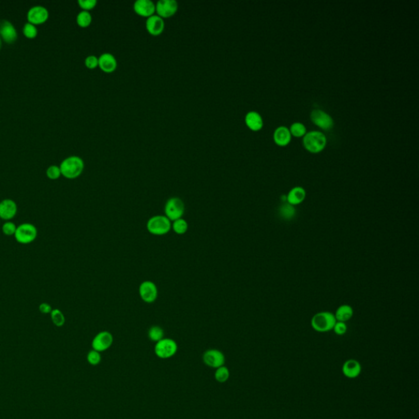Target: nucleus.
<instances>
[{"label": "nucleus", "instance_id": "obj_2", "mask_svg": "<svg viewBox=\"0 0 419 419\" xmlns=\"http://www.w3.org/2000/svg\"><path fill=\"white\" fill-rule=\"evenodd\" d=\"M336 323V318L332 313L324 311L313 316L311 327L318 332H327L333 329Z\"/></svg>", "mask_w": 419, "mask_h": 419}, {"label": "nucleus", "instance_id": "obj_4", "mask_svg": "<svg viewBox=\"0 0 419 419\" xmlns=\"http://www.w3.org/2000/svg\"><path fill=\"white\" fill-rule=\"evenodd\" d=\"M171 222L165 215L152 216L147 221V230L154 236H164L171 230Z\"/></svg>", "mask_w": 419, "mask_h": 419}, {"label": "nucleus", "instance_id": "obj_33", "mask_svg": "<svg viewBox=\"0 0 419 419\" xmlns=\"http://www.w3.org/2000/svg\"><path fill=\"white\" fill-rule=\"evenodd\" d=\"M101 360H102V355L98 351L92 350L87 355V361L90 365L96 366V365H99Z\"/></svg>", "mask_w": 419, "mask_h": 419}, {"label": "nucleus", "instance_id": "obj_29", "mask_svg": "<svg viewBox=\"0 0 419 419\" xmlns=\"http://www.w3.org/2000/svg\"><path fill=\"white\" fill-rule=\"evenodd\" d=\"M230 376V372L227 367L221 366V367L216 369V372H215V378L216 381L220 383H225L229 380Z\"/></svg>", "mask_w": 419, "mask_h": 419}, {"label": "nucleus", "instance_id": "obj_34", "mask_svg": "<svg viewBox=\"0 0 419 419\" xmlns=\"http://www.w3.org/2000/svg\"><path fill=\"white\" fill-rule=\"evenodd\" d=\"M46 175H47V178L50 179V180H56L57 179H59L60 176H62V173H61V170H60L59 166H56V165H52V166H50L47 169Z\"/></svg>", "mask_w": 419, "mask_h": 419}, {"label": "nucleus", "instance_id": "obj_5", "mask_svg": "<svg viewBox=\"0 0 419 419\" xmlns=\"http://www.w3.org/2000/svg\"><path fill=\"white\" fill-rule=\"evenodd\" d=\"M164 212L165 216L171 222L176 221L178 219L183 218L185 212V202L180 197H171L165 204Z\"/></svg>", "mask_w": 419, "mask_h": 419}, {"label": "nucleus", "instance_id": "obj_13", "mask_svg": "<svg viewBox=\"0 0 419 419\" xmlns=\"http://www.w3.org/2000/svg\"><path fill=\"white\" fill-rule=\"evenodd\" d=\"M17 205L12 199H3L0 201V219L10 221L17 216Z\"/></svg>", "mask_w": 419, "mask_h": 419}, {"label": "nucleus", "instance_id": "obj_3", "mask_svg": "<svg viewBox=\"0 0 419 419\" xmlns=\"http://www.w3.org/2000/svg\"><path fill=\"white\" fill-rule=\"evenodd\" d=\"M327 143V139L322 132L310 131L303 138V145L308 152L319 153L325 149Z\"/></svg>", "mask_w": 419, "mask_h": 419}, {"label": "nucleus", "instance_id": "obj_22", "mask_svg": "<svg viewBox=\"0 0 419 419\" xmlns=\"http://www.w3.org/2000/svg\"><path fill=\"white\" fill-rule=\"evenodd\" d=\"M306 191L303 187H295L291 189L287 196V202L291 206H297L302 203L306 198Z\"/></svg>", "mask_w": 419, "mask_h": 419}, {"label": "nucleus", "instance_id": "obj_9", "mask_svg": "<svg viewBox=\"0 0 419 419\" xmlns=\"http://www.w3.org/2000/svg\"><path fill=\"white\" fill-rule=\"evenodd\" d=\"M202 360L206 366L216 370L225 365V356L220 350L210 349L204 352Z\"/></svg>", "mask_w": 419, "mask_h": 419}, {"label": "nucleus", "instance_id": "obj_32", "mask_svg": "<svg viewBox=\"0 0 419 419\" xmlns=\"http://www.w3.org/2000/svg\"><path fill=\"white\" fill-rule=\"evenodd\" d=\"M17 226L12 221H5L2 226V232L3 234L8 237L14 236L15 233L17 231Z\"/></svg>", "mask_w": 419, "mask_h": 419}, {"label": "nucleus", "instance_id": "obj_10", "mask_svg": "<svg viewBox=\"0 0 419 419\" xmlns=\"http://www.w3.org/2000/svg\"><path fill=\"white\" fill-rule=\"evenodd\" d=\"M113 341V336L110 331H100L93 339V350L98 351L100 353L106 351L112 346Z\"/></svg>", "mask_w": 419, "mask_h": 419}, {"label": "nucleus", "instance_id": "obj_37", "mask_svg": "<svg viewBox=\"0 0 419 419\" xmlns=\"http://www.w3.org/2000/svg\"><path fill=\"white\" fill-rule=\"evenodd\" d=\"M332 330H334L336 335L342 336L347 331V326H346V323L337 322L336 321V325L334 326L333 329Z\"/></svg>", "mask_w": 419, "mask_h": 419}, {"label": "nucleus", "instance_id": "obj_8", "mask_svg": "<svg viewBox=\"0 0 419 419\" xmlns=\"http://www.w3.org/2000/svg\"><path fill=\"white\" fill-rule=\"evenodd\" d=\"M140 298L145 303H153L158 297V288L152 281H143L139 287Z\"/></svg>", "mask_w": 419, "mask_h": 419}, {"label": "nucleus", "instance_id": "obj_20", "mask_svg": "<svg viewBox=\"0 0 419 419\" xmlns=\"http://www.w3.org/2000/svg\"><path fill=\"white\" fill-rule=\"evenodd\" d=\"M291 135L288 128L285 126H280L275 130L274 133V140L275 143L280 147H285L290 143Z\"/></svg>", "mask_w": 419, "mask_h": 419}, {"label": "nucleus", "instance_id": "obj_21", "mask_svg": "<svg viewBox=\"0 0 419 419\" xmlns=\"http://www.w3.org/2000/svg\"><path fill=\"white\" fill-rule=\"evenodd\" d=\"M245 122L251 131H258L263 127V119L256 111H249L245 116Z\"/></svg>", "mask_w": 419, "mask_h": 419}, {"label": "nucleus", "instance_id": "obj_25", "mask_svg": "<svg viewBox=\"0 0 419 419\" xmlns=\"http://www.w3.org/2000/svg\"><path fill=\"white\" fill-rule=\"evenodd\" d=\"M171 230L178 235H184L188 230V224L184 218L178 219L171 224Z\"/></svg>", "mask_w": 419, "mask_h": 419}, {"label": "nucleus", "instance_id": "obj_27", "mask_svg": "<svg viewBox=\"0 0 419 419\" xmlns=\"http://www.w3.org/2000/svg\"><path fill=\"white\" fill-rule=\"evenodd\" d=\"M76 22L81 27H87L92 22V15L89 11L82 10L76 17Z\"/></svg>", "mask_w": 419, "mask_h": 419}, {"label": "nucleus", "instance_id": "obj_15", "mask_svg": "<svg viewBox=\"0 0 419 419\" xmlns=\"http://www.w3.org/2000/svg\"><path fill=\"white\" fill-rule=\"evenodd\" d=\"M0 37L8 44L14 43L17 41V30L8 20H2L0 22Z\"/></svg>", "mask_w": 419, "mask_h": 419}, {"label": "nucleus", "instance_id": "obj_11", "mask_svg": "<svg viewBox=\"0 0 419 419\" xmlns=\"http://www.w3.org/2000/svg\"><path fill=\"white\" fill-rule=\"evenodd\" d=\"M310 119L315 126L325 131H329L334 126L332 118L322 110H313L310 114Z\"/></svg>", "mask_w": 419, "mask_h": 419}, {"label": "nucleus", "instance_id": "obj_38", "mask_svg": "<svg viewBox=\"0 0 419 419\" xmlns=\"http://www.w3.org/2000/svg\"><path fill=\"white\" fill-rule=\"evenodd\" d=\"M39 310L41 311L42 314H45V315H48L51 311L52 310V306H50L49 304L46 303V302H43V303H41L39 306Z\"/></svg>", "mask_w": 419, "mask_h": 419}, {"label": "nucleus", "instance_id": "obj_1", "mask_svg": "<svg viewBox=\"0 0 419 419\" xmlns=\"http://www.w3.org/2000/svg\"><path fill=\"white\" fill-rule=\"evenodd\" d=\"M59 167L62 176L69 180H73L78 178L83 172L85 162L80 156H70L62 161Z\"/></svg>", "mask_w": 419, "mask_h": 419}, {"label": "nucleus", "instance_id": "obj_23", "mask_svg": "<svg viewBox=\"0 0 419 419\" xmlns=\"http://www.w3.org/2000/svg\"><path fill=\"white\" fill-rule=\"evenodd\" d=\"M334 315H335V318H336L337 322H347L351 320V318L353 317V308L349 305H342V306H339Z\"/></svg>", "mask_w": 419, "mask_h": 419}, {"label": "nucleus", "instance_id": "obj_36", "mask_svg": "<svg viewBox=\"0 0 419 419\" xmlns=\"http://www.w3.org/2000/svg\"><path fill=\"white\" fill-rule=\"evenodd\" d=\"M86 66L90 69H94L98 66V57L95 55H90L86 57L85 61Z\"/></svg>", "mask_w": 419, "mask_h": 419}, {"label": "nucleus", "instance_id": "obj_30", "mask_svg": "<svg viewBox=\"0 0 419 419\" xmlns=\"http://www.w3.org/2000/svg\"><path fill=\"white\" fill-rule=\"evenodd\" d=\"M289 131H290L291 135H293L296 138L303 137L306 134V126H304L303 124L300 123V122L292 124Z\"/></svg>", "mask_w": 419, "mask_h": 419}, {"label": "nucleus", "instance_id": "obj_31", "mask_svg": "<svg viewBox=\"0 0 419 419\" xmlns=\"http://www.w3.org/2000/svg\"><path fill=\"white\" fill-rule=\"evenodd\" d=\"M23 33L27 38H36L38 35V29L36 28V25L27 22L24 25Z\"/></svg>", "mask_w": 419, "mask_h": 419}, {"label": "nucleus", "instance_id": "obj_26", "mask_svg": "<svg viewBox=\"0 0 419 419\" xmlns=\"http://www.w3.org/2000/svg\"><path fill=\"white\" fill-rule=\"evenodd\" d=\"M50 318H51L52 324L56 327H62L66 323L64 314L59 309H52V311L50 313Z\"/></svg>", "mask_w": 419, "mask_h": 419}, {"label": "nucleus", "instance_id": "obj_18", "mask_svg": "<svg viewBox=\"0 0 419 419\" xmlns=\"http://www.w3.org/2000/svg\"><path fill=\"white\" fill-rule=\"evenodd\" d=\"M361 371H362V366L360 365V363L353 359L346 360L342 365V372L344 376L348 378H356L357 376H360Z\"/></svg>", "mask_w": 419, "mask_h": 419}, {"label": "nucleus", "instance_id": "obj_19", "mask_svg": "<svg viewBox=\"0 0 419 419\" xmlns=\"http://www.w3.org/2000/svg\"><path fill=\"white\" fill-rule=\"evenodd\" d=\"M98 66L104 72L111 73L117 67V60L113 54L104 52L98 57Z\"/></svg>", "mask_w": 419, "mask_h": 419}, {"label": "nucleus", "instance_id": "obj_7", "mask_svg": "<svg viewBox=\"0 0 419 419\" xmlns=\"http://www.w3.org/2000/svg\"><path fill=\"white\" fill-rule=\"evenodd\" d=\"M178 345L173 339H161L155 345L154 351L157 357L160 359H170L177 353Z\"/></svg>", "mask_w": 419, "mask_h": 419}, {"label": "nucleus", "instance_id": "obj_17", "mask_svg": "<svg viewBox=\"0 0 419 419\" xmlns=\"http://www.w3.org/2000/svg\"><path fill=\"white\" fill-rule=\"evenodd\" d=\"M146 28L152 36H159L163 32L165 29V22L163 18L157 14H153L147 17L146 21Z\"/></svg>", "mask_w": 419, "mask_h": 419}, {"label": "nucleus", "instance_id": "obj_6", "mask_svg": "<svg viewBox=\"0 0 419 419\" xmlns=\"http://www.w3.org/2000/svg\"><path fill=\"white\" fill-rule=\"evenodd\" d=\"M38 236L37 228L31 223H23L18 225L14 237L18 243L30 244L33 242Z\"/></svg>", "mask_w": 419, "mask_h": 419}, {"label": "nucleus", "instance_id": "obj_16", "mask_svg": "<svg viewBox=\"0 0 419 419\" xmlns=\"http://www.w3.org/2000/svg\"><path fill=\"white\" fill-rule=\"evenodd\" d=\"M134 10L140 16L149 17L156 12V4L152 0H136L134 3Z\"/></svg>", "mask_w": 419, "mask_h": 419}, {"label": "nucleus", "instance_id": "obj_35", "mask_svg": "<svg viewBox=\"0 0 419 419\" xmlns=\"http://www.w3.org/2000/svg\"><path fill=\"white\" fill-rule=\"evenodd\" d=\"M78 3L83 10L89 11L97 5V0H79Z\"/></svg>", "mask_w": 419, "mask_h": 419}, {"label": "nucleus", "instance_id": "obj_12", "mask_svg": "<svg viewBox=\"0 0 419 419\" xmlns=\"http://www.w3.org/2000/svg\"><path fill=\"white\" fill-rule=\"evenodd\" d=\"M179 8L176 0H158L156 3V12L162 17H171L176 14Z\"/></svg>", "mask_w": 419, "mask_h": 419}, {"label": "nucleus", "instance_id": "obj_39", "mask_svg": "<svg viewBox=\"0 0 419 419\" xmlns=\"http://www.w3.org/2000/svg\"><path fill=\"white\" fill-rule=\"evenodd\" d=\"M2 47V41H1V37H0V48Z\"/></svg>", "mask_w": 419, "mask_h": 419}, {"label": "nucleus", "instance_id": "obj_28", "mask_svg": "<svg viewBox=\"0 0 419 419\" xmlns=\"http://www.w3.org/2000/svg\"><path fill=\"white\" fill-rule=\"evenodd\" d=\"M147 335H148V337L151 341L156 343L159 341H161V339L164 338L165 332H164L162 327H159V326H152L148 330Z\"/></svg>", "mask_w": 419, "mask_h": 419}, {"label": "nucleus", "instance_id": "obj_14", "mask_svg": "<svg viewBox=\"0 0 419 419\" xmlns=\"http://www.w3.org/2000/svg\"><path fill=\"white\" fill-rule=\"evenodd\" d=\"M49 13L46 7L41 5L31 7L27 12V19L30 23L34 25L42 24L47 21Z\"/></svg>", "mask_w": 419, "mask_h": 419}, {"label": "nucleus", "instance_id": "obj_24", "mask_svg": "<svg viewBox=\"0 0 419 419\" xmlns=\"http://www.w3.org/2000/svg\"><path fill=\"white\" fill-rule=\"evenodd\" d=\"M296 210L295 206L287 203V201L280 206L279 215L282 219L286 221H290L296 216Z\"/></svg>", "mask_w": 419, "mask_h": 419}]
</instances>
